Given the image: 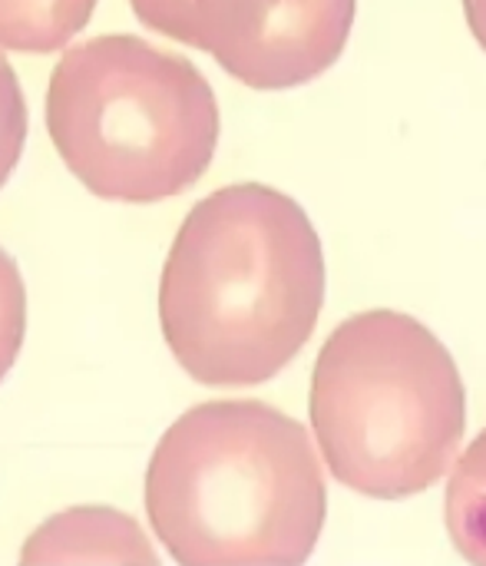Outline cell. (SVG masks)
Segmentation results:
<instances>
[{"label": "cell", "instance_id": "5b68a950", "mask_svg": "<svg viewBox=\"0 0 486 566\" xmlns=\"http://www.w3.org/2000/svg\"><path fill=\"white\" fill-rule=\"evenodd\" d=\"M358 0H196L189 46L252 90H292L348 46Z\"/></svg>", "mask_w": 486, "mask_h": 566}, {"label": "cell", "instance_id": "ba28073f", "mask_svg": "<svg viewBox=\"0 0 486 566\" xmlns=\"http://www.w3.org/2000/svg\"><path fill=\"white\" fill-rule=\"evenodd\" d=\"M444 521L454 551L471 566H486V428L451 468Z\"/></svg>", "mask_w": 486, "mask_h": 566}, {"label": "cell", "instance_id": "52a82bcc", "mask_svg": "<svg viewBox=\"0 0 486 566\" xmlns=\"http://www.w3.org/2000/svg\"><path fill=\"white\" fill-rule=\"evenodd\" d=\"M99 0H0V46L13 53H56L93 17Z\"/></svg>", "mask_w": 486, "mask_h": 566}, {"label": "cell", "instance_id": "8992f818", "mask_svg": "<svg viewBox=\"0 0 486 566\" xmlns=\"http://www.w3.org/2000/svg\"><path fill=\"white\" fill-rule=\"evenodd\" d=\"M17 566H159V557L129 514L86 504L40 524Z\"/></svg>", "mask_w": 486, "mask_h": 566}, {"label": "cell", "instance_id": "277c9868", "mask_svg": "<svg viewBox=\"0 0 486 566\" xmlns=\"http://www.w3.org/2000/svg\"><path fill=\"white\" fill-rule=\"evenodd\" d=\"M219 129L205 73L136 33L73 43L50 73V143L96 199L149 206L189 192L212 166Z\"/></svg>", "mask_w": 486, "mask_h": 566}, {"label": "cell", "instance_id": "30bf717a", "mask_svg": "<svg viewBox=\"0 0 486 566\" xmlns=\"http://www.w3.org/2000/svg\"><path fill=\"white\" fill-rule=\"evenodd\" d=\"M27 335V289L13 255L0 245V381L13 368Z\"/></svg>", "mask_w": 486, "mask_h": 566}, {"label": "cell", "instance_id": "7c38bea8", "mask_svg": "<svg viewBox=\"0 0 486 566\" xmlns=\"http://www.w3.org/2000/svg\"><path fill=\"white\" fill-rule=\"evenodd\" d=\"M464 17L471 23V33L486 50V0H464Z\"/></svg>", "mask_w": 486, "mask_h": 566}, {"label": "cell", "instance_id": "7a4b0ae2", "mask_svg": "<svg viewBox=\"0 0 486 566\" xmlns=\"http://www.w3.org/2000/svg\"><path fill=\"white\" fill-rule=\"evenodd\" d=\"M142 501L179 566H305L328 517L311 434L265 401H205L172 421Z\"/></svg>", "mask_w": 486, "mask_h": 566}, {"label": "cell", "instance_id": "3957f363", "mask_svg": "<svg viewBox=\"0 0 486 566\" xmlns=\"http://www.w3.org/2000/svg\"><path fill=\"white\" fill-rule=\"evenodd\" d=\"M308 411L338 484L401 501L431 491L454 468L467 431V388L424 322L371 308L345 318L321 345Z\"/></svg>", "mask_w": 486, "mask_h": 566}, {"label": "cell", "instance_id": "9c48e42d", "mask_svg": "<svg viewBox=\"0 0 486 566\" xmlns=\"http://www.w3.org/2000/svg\"><path fill=\"white\" fill-rule=\"evenodd\" d=\"M27 96L23 86L0 46V189L7 186V179L13 176L20 156H23V143H27Z\"/></svg>", "mask_w": 486, "mask_h": 566}, {"label": "cell", "instance_id": "8fae6325", "mask_svg": "<svg viewBox=\"0 0 486 566\" xmlns=\"http://www.w3.org/2000/svg\"><path fill=\"white\" fill-rule=\"evenodd\" d=\"M129 7H133L136 20L142 27H149L159 36H169V40L189 46L196 0H129Z\"/></svg>", "mask_w": 486, "mask_h": 566}, {"label": "cell", "instance_id": "6da1fadb", "mask_svg": "<svg viewBox=\"0 0 486 566\" xmlns=\"http://www.w3.org/2000/svg\"><path fill=\"white\" fill-rule=\"evenodd\" d=\"M325 305V249L308 212L262 182L199 199L159 279V325L179 368L249 388L288 368Z\"/></svg>", "mask_w": 486, "mask_h": 566}]
</instances>
